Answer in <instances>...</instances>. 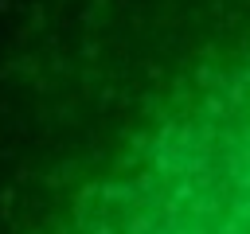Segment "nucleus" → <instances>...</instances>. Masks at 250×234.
<instances>
[{"mask_svg":"<svg viewBox=\"0 0 250 234\" xmlns=\"http://www.w3.org/2000/svg\"><path fill=\"white\" fill-rule=\"evenodd\" d=\"M86 234H250V66L141 152Z\"/></svg>","mask_w":250,"mask_h":234,"instance_id":"1","label":"nucleus"}]
</instances>
